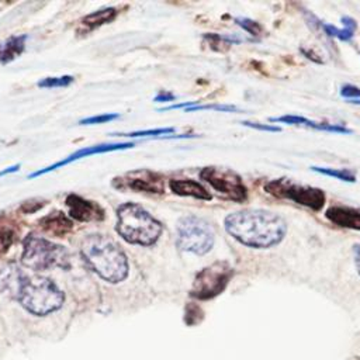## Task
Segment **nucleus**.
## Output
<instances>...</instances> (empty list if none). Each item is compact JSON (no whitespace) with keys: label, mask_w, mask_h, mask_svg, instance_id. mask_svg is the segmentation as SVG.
I'll return each instance as SVG.
<instances>
[{"label":"nucleus","mask_w":360,"mask_h":360,"mask_svg":"<svg viewBox=\"0 0 360 360\" xmlns=\"http://www.w3.org/2000/svg\"><path fill=\"white\" fill-rule=\"evenodd\" d=\"M225 231L238 242L255 249L278 245L287 232L283 217L267 210H242L224 219Z\"/></svg>","instance_id":"obj_1"},{"label":"nucleus","mask_w":360,"mask_h":360,"mask_svg":"<svg viewBox=\"0 0 360 360\" xmlns=\"http://www.w3.org/2000/svg\"><path fill=\"white\" fill-rule=\"evenodd\" d=\"M86 264L108 283H120L128 276V260L122 249L108 236L93 233L80 245Z\"/></svg>","instance_id":"obj_2"},{"label":"nucleus","mask_w":360,"mask_h":360,"mask_svg":"<svg viewBox=\"0 0 360 360\" xmlns=\"http://www.w3.org/2000/svg\"><path fill=\"white\" fill-rule=\"evenodd\" d=\"M115 231L129 243L150 246L159 239L162 224L139 204L125 202L117 210Z\"/></svg>","instance_id":"obj_3"},{"label":"nucleus","mask_w":360,"mask_h":360,"mask_svg":"<svg viewBox=\"0 0 360 360\" xmlns=\"http://www.w3.org/2000/svg\"><path fill=\"white\" fill-rule=\"evenodd\" d=\"M14 300L28 312L44 316L59 309L65 295L52 280L41 276H27L24 273Z\"/></svg>","instance_id":"obj_4"},{"label":"nucleus","mask_w":360,"mask_h":360,"mask_svg":"<svg viewBox=\"0 0 360 360\" xmlns=\"http://www.w3.org/2000/svg\"><path fill=\"white\" fill-rule=\"evenodd\" d=\"M21 263L34 271H45L53 267H66L69 255L63 246L31 233L22 240Z\"/></svg>","instance_id":"obj_5"},{"label":"nucleus","mask_w":360,"mask_h":360,"mask_svg":"<svg viewBox=\"0 0 360 360\" xmlns=\"http://www.w3.org/2000/svg\"><path fill=\"white\" fill-rule=\"evenodd\" d=\"M177 245L186 252L205 255L211 250L215 235L211 225L195 215H186L177 221Z\"/></svg>","instance_id":"obj_6"},{"label":"nucleus","mask_w":360,"mask_h":360,"mask_svg":"<svg viewBox=\"0 0 360 360\" xmlns=\"http://www.w3.org/2000/svg\"><path fill=\"white\" fill-rule=\"evenodd\" d=\"M264 190L277 198L294 201L314 211L322 210L326 202V195L321 188L291 183L290 180L285 179H276L267 181L264 184Z\"/></svg>","instance_id":"obj_7"},{"label":"nucleus","mask_w":360,"mask_h":360,"mask_svg":"<svg viewBox=\"0 0 360 360\" xmlns=\"http://www.w3.org/2000/svg\"><path fill=\"white\" fill-rule=\"evenodd\" d=\"M233 274L226 262H215L200 270L191 287V295L198 300H210L221 294Z\"/></svg>","instance_id":"obj_8"},{"label":"nucleus","mask_w":360,"mask_h":360,"mask_svg":"<svg viewBox=\"0 0 360 360\" xmlns=\"http://www.w3.org/2000/svg\"><path fill=\"white\" fill-rule=\"evenodd\" d=\"M200 177L225 198L236 202H243L248 198V188L242 177L231 169L208 166L200 172Z\"/></svg>","instance_id":"obj_9"},{"label":"nucleus","mask_w":360,"mask_h":360,"mask_svg":"<svg viewBox=\"0 0 360 360\" xmlns=\"http://www.w3.org/2000/svg\"><path fill=\"white\" fill-rule=\"evenodd\" d=\"M114 186L121 190H134L138 193H155L160 194L165 191L163 176L160 173L138 169L128 172L120 177L114 179Z\"/></svg>","instance_id":"obj_10"},{"label":"nucleus","mask_w":360,"mask_h":360,"mask_svg":"<svg viewBox=\"0 0 360 360\" xmlns=\"http://www.w3.org/2000/svg\"><path fill=\"white\" fill-rule=\"evenodd\" d=\"M135 143L134 142H118V143H100V145H93V146H86V148H82L79 150H76L75 153L69 155L68 158H65L63 160H59L53 165H49L41 170H37L34 173L30 174V179H34V177H38V176H42L48 172H52L55 169H59L62 166H66L72 162H76L82 158H87L90 155H96V153H105V152H112V150H121V149H128V148H132Z\"/></svg>","instance_id":"obj_11"},{"label":"nucleus","mask_w":360,"mask_h":360,"mask_svg":"<svg viewBox=\"0 0 360 360\" xmlns=\"http://www.w3.org/2000/svg\"><path fill=\"white\" fill-rule=\"evenodd\" d=\"M65 202L69 208V215L73 219H77L82 222H90V221H101L104 218V210L97 202L86 200L77 194H69Z\"/></svg>","instance_id":"obj_12"},{"label":"nucleus","mask_w":360,"mask_h":360,"mask_svg":"<svg viewBox=\"0 0 360 360\" xmlns=\"http://www.w3.org/2000/svg\"><path fill=\"white\" fill-rule=\"evenodd\" d=\"M325 217L335 225L360 231V211L347 205H332L325 211Z\"/></svg>","instance_id":"obj_13"},{"label":"nucleus","mask_w":360,"mask_h":360,"mask_svg":"<svg viewBox=\"0 0 360 360\" xmlns=\"http://www.w3.org/2000/svg\"><path fill=\"white\" fill-rule=\"evenodd\" d=\"M39 226L49 235L62 238L73 229V222L63 212L55 211L39 219Z\"/></svg>","instance_id":"obj_14"},{"label":"nucleus","mask_w":360,"mask_h":360,"mask_svg":"<svg viewBox=\"0 0 360 360\" xmlns=\"http://www.w3.org/2000/svg\"><path fill=\"white\" fill-rule=\"evenodd\" d=\"M170 190L177 195L194 197L198 200H211V194L198 183L190 179H173L169 181Z\"/></svg>","instance_id":"obj_15"},{"label":"nucleus","mask_w":360,"mask_h":360,"mask_svg":"<svg viewBox=\"0 0 360 360\" xmlns=\"http://www.w3.org/2000/svg\"><path fill=\"white\" fill-rule=\"evenodd\" d=\"M27 35H14L0 44V63H8L18 58L25 49Z\"/></svg>","instance_id":"obj_16"},{"label":"nucleus","mask_w":360,"mask_h":360,"mask_svg":"<svg viewBox=\"0 0 360 360\" xmlns=\"http://www.w3.org/2000/svg\"><path fill=\"white\" fill-rule=\"evenodd\" d=\"M115 17H117V8L105 7V8H101V10H97V11H93V13L87 14L83 18V24L94 28V27H98V25H103V24H107V22L112 21Z\"/></svg>","instance_id":"obj_17"},{"label":"nucleus","mask_w":360,"mask_h":360,"mask_svg":"<svg viewBox=\"0 0 360 360\" xmlns=\"http://www.w3.org/2000/svg\"><path fill=\"white\" fill-rule=\"evenodd\" d=\"M311 169L316 173H321V174H325L329 177H335L342 181H349V183L356 181L354 172H352L349 169H332V167H321V166H312Z\"/></svg>","instance_id":"obj_18"},{"label":"nucleus","mask_w":360,"mask_h":360,"mask_svg":"<svg viewBox=\"0 0 360 360\" xmlns=\"http://www.w3.org/2000/svg\"><path fill=\"white\" fill-rule=\"evenodd\" d=\"M270 122H283V124H288V125H305L309 128H315L316 122L311 121L305 117L301 115H283V117H273L269 120Z\"/></svg>","instance_id":"obj_19"},{"label":"nucleus","mask_w":360,"mask_h":360,"mask_svg":"<svg viewBox=\"0 0 360 360\" xmlns=\"http://www.w3.org/2000/svg\"><path fill=\"white\" fill-rule=\"evenodd\" d=\"M73 82V77L66 75V76H59V77H45L39 80L37 84L38 87L44 89H52V87H66Z\"/></svg>","instance_id":"obj_20"},{"label":"nucleus","mask_w":360,"mask_h":360,"mask_svg":"<svg viewBox=\"0 0 360 360\" xmlns=\"http://www.w3.org/2000/svg\"><path fill=\"white\" fill-rule=\"evenodd\" d=\"M174 132V128L169 127V128H156V129H145V131H135V132H128V134H112L111 136L117 135V136H131V138H136V136H158V135H165V134H170Z\"/></svg>","instance_id":"obj_21"},{"label":"nucleus","mask_w":360,"mask_h":360,"mask_svg":"<svg viewBox=\"0 0 360 360\" xmlns=\"http://www.w3.org/2000/svg\"><path fill=\"white\" fill-rule=\"evenodd\" d=\"M322 28L325 30V32L328 34V35H330V37H335V38H339V39H342V41H349V39H352V37H353V31H350V30H346V28H336L335 25H332V24H322Z\"/></svg>","instance_id":"obj_22"},{"label":"nucleus","mask_w":360,"mask_h":360,"mask_svg":"<svg viewBox=\"0 0 360 360\" xmlns=\"http://www.w3.org/2000/svg\"><path fill=\"white\" fill-rule=\"evenodd\" d=\"M186 112L191 111H200V110H215V111H238L235 105H226V104H205V105H191L184 108Z\"/></svg>","instance_id":"obj_23"},{"label":"nucleus","mask_w":360,"mask_h":360,"mask_svg":"<svg viewBox=\"0 0 360 360\" xmlns=\"http://www.w3.org/2000/svg\"><path fill=\"white\" fill-rule=\"evenodd\" d=\"M118 114H100V115H93L89 118H83L79 121V124L82 125H93V124H104L108 121H112L115 118H118Z\"/></svg>","instance_id":"obj_24"},{"label":"nucleus","mask_w":360,"mask_h":360,"mask_svg":"<svg viewBox=\"0 0 360 360\" xmlns=\"http://www.w3.org/2000/svg\"><path fill=\"white\" fill-rule=\"evenodd\" d=\"M238 25H240L243 30H246L248 32H250L252 35H257L260 31V27L256 21H252L249 18H236Z\"/></svg>","instance_id":"obj_25"},{"label":"nucleus","mask_w":360,"mask_h":360,"mask_svg":"<svg viewBox=\"0 0 360 360\" xmlns=\"http://www.w3.org/2000/svg\"><path fill=\"white\" fill-rule=\"evenodd\" d=\"M242 124L249 128L257 129V131H266V132H280L281 131L280 127H276L271 124H259V122H252V121H243Z\"/></svg>","instance_id":"obj_26"},{"label":"nucleus","mask_w":360,"mask_h":360,"mask_svg":"<svg viewBox=\"0 0 360 360\" xmlns=\"http://www.w3.org/2000/svg\"><path fill=\"white\" fill-rule=\"evenodd\" d=\"M340 94L346 98H356L360 97V89L353 84H345L340 87Z\"/></svg>","instance_id":"obj_27"},{"label":"nucleus","mask_w":360,"mask_h":360,"mask_svg":"<svg viewBox=\"0 0 360 360\" xmlns=\"http://www.w3.org/2000/svg\"><path fill=\"white\" fill-rule=\"evenodd\" d=\"M11 242H13V233L8 231H1L0 232V255L8 249Z\"/></svg>","instance_id":"obj_28"},{"label":"nucleus","mask_w":360,"mask_h":360,"mask_svg":"<svg viewBox=\"0 0 360 360\" xmlns=\"http://www.w3.org/2000/svg\"><path fill=\"white\" fill-rule=\"evenodd\" d=\"M173 100H176V96L172 94L170 91H166V90L159 91L155 97V101H158V103H167V101H173Z\"/></svg>","instance_id":"obj_29"},{"label":"nucleus","mask_w":360,"mask_h":360,"mask_svg":"<svg viewBox=\"0 0 360 360\" xmlns=\"http://www.w3.org/2000/svg\"><path fill=\"white\" fill-rule=\"evenodd\" d=\"M353 253H354V264H356L357 273H359V276H360V243L354 245Z\"/></svg>","instance_id":"obj_30"},{"label":"nucleus","mask_w":360,"mask_h":360,"mask_svg":"<svg viewBox=\"0 0 360 360\" xmlns=\"http://www.w3.org/2000/svg\"><path fill=\"white\" fill-rule=\"evenodd\" d=\"M342 22H343L345 28H346V30H350V31H354L356 27H357L356 21H354L353 18H350V17H343V18H342Z\"/></svg>","instance_id":"obj_31"},{"label":"nucleus","mask_w":360,"mask_h":360,"mask_svg":"<svg viewBox=\"0 0 360 360\" xmlns=\"http://www.w3.org/2000/svg\"><path fill=\"white\" fill-rule=\"evenodd\" d=\"M20 166H21V165H13V166H10V167H7V169L1 170V172H0V177L6 176V174H8V173H14V172H18Z\"/></svg>","instance_id":"obj_32"},{"label":"nucleus","mask_w":360,"mask_h":360,"mask_svg":"<svg viewBox=\"0 0 360 360\" xmlns=\"http://www.w3.org/2000/svg\"><path fill=\"white\" fill-rule=\"evenodd\" d=\"M350 103H353V104H360V100H352Z\"/></svg>","instance_id":"obj_33"}]
</instances>
